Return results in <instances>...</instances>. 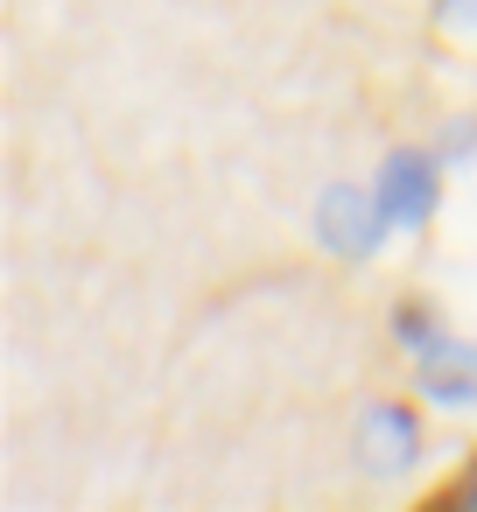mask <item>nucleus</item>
I'll use <instances>...</instances> for the list:
<instances>
[{
    "mask_svg": "<svg viewBox=\"0 0 477 512\" xmlns=\"http://www.w3.org/2000/svg\"><path fill=\"white\" fill-rule=\"evenodd\" d=\"M386 225H393L386 197H379V190H358V183H337V190H323V204H316V239H323L330 253H344V260L372 253V246L386 239Z\"/></svg>",
    "mask_w": 477,
    "mask_h": 512,
    "instance_id": "obj_1",
    "label": "nucleus"
},
{
    "mask_svg": "<svg viewBox=\"0 0 477 512\" xmlns=\"http://www.w3.org/2000/svg\"><path fill=\"white\" fill-rule=\"evenodd\" d=\"M372 190L386 197L393 225H428V211H435V162L414 155V148H400V155H386V169L372 176Z\"/></svg>",
    "mask_w": 477,
    "mask_h": 512,
    "instance_id": "obj_2",
    "label": "nucleus"
},
{
    "mask_svg": "<svg viewBox=\"0 0 477 512\" xmlns=\"http://www.w3.org/2000/svg\"><path fill=\"white\" fill-rule=\"evenodd\" d=\"M414 358H421V386H428L435 407H470V400H477V344L428 337Z\"/></svg>",
    "mask_w": 477,
    "mask_h": 512,
    "instance_id": "obj_3",
    "label": "nucleus"
},
{
    "mask_svg": "<svg viewBox=\"0 0 477 512\" xmlns=\"http://www.w3.org/2000/svg\"><path fill=\"white\" fill-rule=\"evenodd\" d=\"M365 456H372L379 470H407V463L421 456V428H414V414L393 407V400H372V414H365Z\"/></svg>",
    "mask_w": 477,
    "mask_h": 512,
    "instance_id": "obj_4",
    "label": "nucleus"
},
{
    "mask_svg": "<svg viewBox=\"0 0 477 512\" xmlns=\"http://www.w3.org/2000/svg\"><path fill=\"white\" fill-rule=\"evenodd\" d=\"M400 337H407V351H421L435 330H428V316H421V309H400Z\"/></svg>",
    "mask_w": 477,
    "mask_h": 512,
    "instance_id": "obj_5",
    "label": "nucleus"
},
{
    "mask_svg": "<svg viewBox=\"0 0 477 512\" xmlns=\"http://www.w3.org/2000/svg\"><path fill=\"white\" fill-rule=\"evenodd\" d=\"M449 22H456V29H470V22H477V0H449Z\"/></svg>",
    "mask_w": 477,
    "mask_h": 512,
    "instance_id": "obj_6",
    "label": "nucleus"
},
{
    "mask_svg": "<svg viewBox=\"0 0 477 512\" xmlns=\"http://www.w3.org/2000/svg\"><path fill=\"white\" fill-rule=\"evenodd\" d=\"M456 498H477V470H470V477H463V484H456Z\"/></svg>",
    "mask_w": 477,
    "mask_h": 512,
    "instance_id": "obj_7",
    "label": "nucleus"
}]
</instances>
